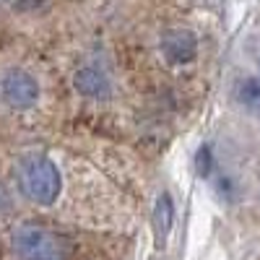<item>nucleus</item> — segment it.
I'll return each mask as SVG.
<instances>
[{
    "mask_svg": "<svg viewBox=\"0 0 260 260\" xmlns=\"http://www.w3.org/2000/svg\"><path fill=\"white\" fill-rule=\"evenodd\" d=\"M18 185L29 201L39 206H50L60 192V169L47 156H29L18 164Z\"/></svg>",
    "mask_w": 260,
    "mask_h": 260,
    "instance_id": "nucleus-1",
    "label": "nucleus"
},
{
    "mask_svg": "<svg viewBox=\"0 0 260 260\" xmlns=\"http://www.w3.org/2000/svg\"><path fill=\"white\" fill-rule=\"evenodd\" d=\"M13 250L18 260H68V240L45 226L24 224L13 234Z\"/></svg>",
    "mask_w": 260,
    "mask_h": 260,
    "instance_id": "nucleus-2",
    "label": "nucleus"
},
{
    "mask_svg": "<svg viewBox=\"0 0 260 260\" xmlns=\"http://www.w3.org/2000/svg\"><path fill=\"white\" fill-rule=\"evenodd\" d=\"M3 99L13 110H29L39 99V83L26 71H11L3 78Z\"/></svg>",
    "mask_w": 260,
    "mask_h": 260,
    "instance_id": "nucleus-3",
    "label": "nucleus"
},
{
    "mask_svg": "<svg viewBox=\"0 0 260 260\" xmlns=\"http://www.w3.org/2000/svg\"><path fill=\"white\" fill-rule=\"evenodd\" d=\"M161 50L167 55L169 62L175 65H182V62H190L198 52V42L195 37L187 31V29H172L161 37Z\"/></svg>",
    "mask_w": 260,
    "mask_h": 260,
    "instance_id": "nucleus-4",
    "label": "nucleus"
},
{
    "mask_svg": "<svg viewBox=\"0 0 260 260\" xmlns=\"http://www.w3.org/2000/svg\"><path fill=\"white\" fill-rule=\"evenodd\" d=\"M76 89L86 96H107L110 94V81L104 78V73H99L96 68H81L76 73Z\"/></svg>",
    "mask_w": 260,
    "mask_h": 260,
    "instance_id": "nucleus-5",
    "label": "nucleus"
},
{
    "mask_svg": "<svg viewBox=\"0 0 260 260\" xmlns=\"http://www.w3.org/2000/svg\"><path fill=\"white\" fill-rule=\"evenodd\" d=\"M172 224H175V203H172L169 192H161L156 201V208H154V226H156V237L161 245L167 242V234H169Z\"/></svg>",
    "mask_w": 260,
    "mask_h": 260,
    "instance_id": "nucleus-6",
    "label": "nucleus"
},
{
    "mask_svg": "<svg viewBox=\"0 0 260 260\" xmlns=\"http://www.w3.org/2000/svg\"><path fill=\"white\" fill-rule=\"evenodd\" d=\"M237 102H240L247 112L260 115V81L257 78L242 81L240 89H237Z\"/></svg>",
    "mask_w": 260,
    "mask_h": 260,
    "instance_id": "nucleus-7",
    "label": "nucleus"
},
{
    "mask_svg": "<svg viewBox=\"0 0 260 260\" xmlns=\"http://www.w3.org/2000/svg\"><path fill=\"white\" fill-rule=\"evenodd\" d=\"M195 169H198V175H203V177L211 175L213 156H211V148H208V146H201V148H198V156H195Z\"/></svg>",
    "mask_w": 260,
    "mask_h": 260,
    "instance_id": "nucleus-8",
    "label": "nucleus"
},
{
    "mask_svg": "<svg viewBox=\"0 0 260 260\" xmlns=\"http://www.w3.org/2000/svg\"><path fill=\"white\" fill-rule=\"evenodd\" d=\"M8 206H11V198H8V192H6V187L0 185V213H3V211H8Z\"/></svg>",
    "mask_w": 260,
    "mask_h": 260,
    "instance_id": "nucleus-9",
    "label": "nucleus"
}]
</instances>
